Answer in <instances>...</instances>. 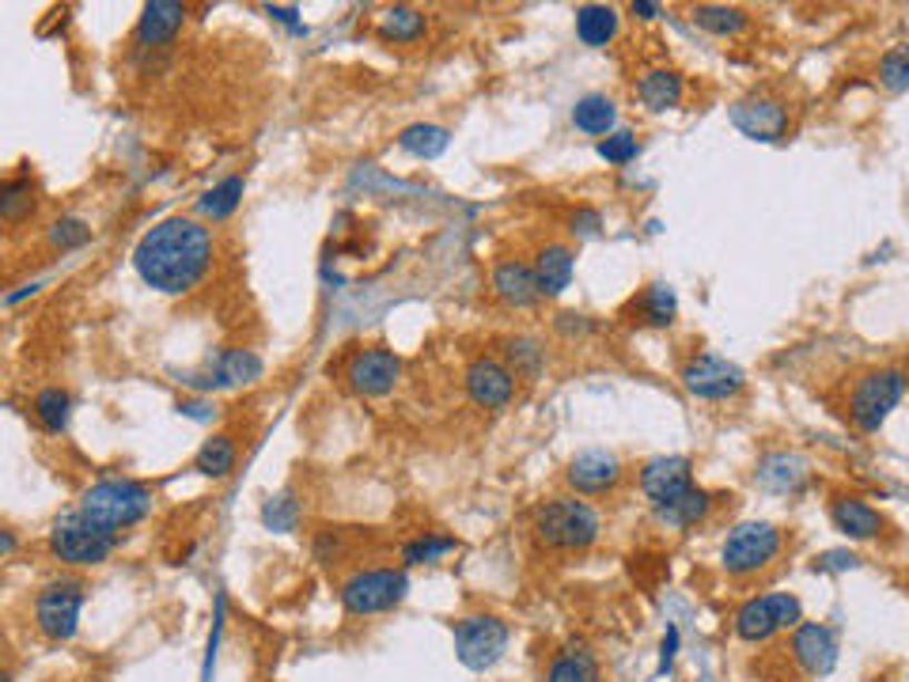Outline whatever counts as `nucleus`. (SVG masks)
I'll return each instance as SVG.
<instances>
[{
    "label": "nucleus",
    "instance_id": "nucleus-48",
    "mask_svg": "<svg viewBox=\"0 0 909 682\" xmlns=\"http://www.w3.org/2000/svg\"><path fill=\"white\" fill-rule=\"evenodd\" d=\"M4 682H12V675H4Z\"/></svg>",
    "mask_w": 909,
    "mask_h": 682
},
{
    "label": "nucleus",
    "instance_id": "nucleus-17",
    "mask_svg": "<svg viewBox=\"0 0 909 682\" xmlns=\"http://www.w3.org/2000/svg\"><path fill=\"white\" fill-rule=\"evenodd\" d=\"M732 121L751 141H781L784 129H789V110L770 96H751L732 107Z\"/></svg>",
    "mask_w": 909,
    "mask_h": 682
},
{
    "label": "nucleus",
    "instance_id": "nucleus-34",
    "mask_svg": "<svg viewBox=\"0 0 909 682\" xmlns=\"http://www.w3.org/2000/svg\"><path fill=\"white\" fill-rule=\"evenodd\" d=\"M34 212V186L27 175H12V179H4L0 186V217L4 224H20L23 217H31Z\"/></svg>",
    "mask_w": 909,
    "mask_h": 682
},
{
    "label": "nucleus",
    "instance_id": "nucleus-13",
    "mask_svg": "<svg viewBox=\"0 0 909 682\" xmlns=\"http://www.w3.org/2000/svg\"><path fill=\"white\" fill-rule=\"evenodd\" d=\"M466 395H471L474 406L482 409H504L515 395V376L504 360L496 357H474L466 364Z\"/></svg>",
    "mask_w": 909,
    "mask_h": 682
},
{
    "label": "nucleus",
    "instance_id": "nucleus-44",
    "mask_svg": "<svg viewBox=\"0 0 909 682\" xmlns=\"http://www.w3.org/2000/svg\"><path fill=\"white\" fill-rule=\"evenodd\" d=\"M599 224H603V220H599V212H595V209H580V212H573V231H576V236H595Z\"/></svg>",
    "mask_w": 909,
    "mask_h": 682
},
{
    "label": "nucleus",
    "instance_id": "nucleus-41",
    "mask_svg": "<svg viewBox=\"0 0 909 682\" xmlns=\"http://www.w3.org/2000/svg\"><path fill=\"white\" fill-rule=\"evenodd\" d=\"M879 80H883V88L890 91H909V50H890L883 53V61H879Z\"/></svg>",
    "mask_w": 909,
    "mask_h": 682
},
{
    "label": "nucleus",
    "instance_id": "nucleus-12",
    "mask_svg": "<svg viewBox=\"0 0 909 682\" xmlns=\"http://www.w3.org/2000/svg\"><path fill=\"white\" fill-rule=\"evenodd\" d=\"M398 376H402V360L387 345H368V349L353 353L349 364H345V379H349V387L364 398L391 395Z\"/></svg>",
    "mask_w": 909,
    "mask_h": 682
},
{
    "label": "nucleus",
    "instance_id": "nucleus-14",
    "mask_svg": "<svg viewBox=\"0 0 909 682\" xmlns=\"http://www.w3.org/2000/svg\"><path fill=\"white\" fill-rule=\"evenodd\" d=\"M789 649H792V660L803 668V675H811V679L830 675V671L838 668V637H833V630L822 622L796 625Z\"/></svg>",
    "mask_w": 909,
    "mask_h": 682
},
{
    "label": "nucleus",
    "instance_id": "nucleus-47",
    "mask_svg": "<svg viewBox=\"0 0 909 682\" xmlns=\"http://www.w3.org/2000/svg\"><path fill=\"white\" fill-rule=\"evenodd\" d=\"M12 550H16V538H12V531H4V557L12 554Z\"/></svg>",
    "mask_w": 909,
    "mask_h": 682
},
{
    "label": "nucleus",
    "instance_id": "nucleus-10",
    "mask_svg": "<svg viewBox=\"0 0 909 682\" xmlns=\"http://www.w3.org/2000/svg\"><path fill=\"white\" fill-rule=\"evenodd\" d=\"M508 649V625L496 614H466L455 622V656L463 668L485 671Z\"/></svg>",
    "mask_w": 909,
    "mask_h": 682
},
{
    "label": "nucleus",
    "instance_id": "nucleus-4",
    "mask_svg": "<svg viewBox=\"0 0 909 682\" xmlns=\"http://www.w3.org/2000/svg\"><path fill=\"white\" fill-rule=\"evenodd\" d=\"M118 535L107 527H99L83 512H65V516L50 527V554L69 569H96L115 554Z\"/></svg>",
    "mask_w": 909,
    "mask_h": 682
},
{
    "label": "nucleus",
    "instance_id": "nucleus-30",
    "mask_svg": "<svg viewBox=\"0 0 909 682\" xmlns=\"http://www.w3.org/2000/svg\"><path fill=\"white\" fill-rule=\"evenodd\" d=\"M633 312L641 315V323L649 326H671L674 315H679V300H674V288L655 281L641 293V300H633Z\"/></svg>",
    "mask_w": 909,
    "mask_h": 682
},
{
    "label": "nucleus",
    "instance_id": "nucleus-6",
    "mask_svg": "<svg viewBox=\"0 0 909 682\" xmlns=\"http://www.w3.org/2000/svg\"><path fill=\"white\" fill-rule=\"evenodd\" d=\"M83 603H88V584L77 581V576H58L34 600V630L46 641H72L80 630Z\"/></svg>",
    "mask_w": 909,
    "mask_h": 682
},
{
    "label": "nucleus",
    "instance_id": "nucleus-9",
    "mask_svg": "<svg viewBox=\"0 0 909 682\" xmlns=\"http://www.w3.org/2000/svg\"><path fill=\"white\" fill-rule=\"evenodd\" d=\"M803 622V606L789 592H773V595H758V600H747L735 611V633L743 641H770L781 630H796Z\"/></svg>",
    "mask_w": 909,
    "mask_h": 682
},
{
    "label": "nucleus",
    "instance_id": "nucleus-36",
    "mask_svg": "<svg viewBox=\"0 0 909 682\" xmlns=\"http://www.w3.org/2000/svg\"><path fill=\"white\" fill-rule=\"evenodd\" d=\"M425 34V16L417 8H391L379 20V39L387 42H417Z\"/></svg>",
    "mask_w": 909,
    "mask_h": 682
},
{
    "label": "nucleus",
    "instance_id": "nucleus-3",
    "mask_svg": "<svg viewBox=\"0 0 909 682\" xmlns=\"http://www.w3.org/2000/svg\"><path fill=\"white\" fill-rule=\"evenodd\" d=\"M80 512L118 535L126 527H137L152 512V490L134 478H102L80 497Z\"/></svg>",
    "mask_w": 909,
    "mask_h": 682
},
{
    "label": "nucleus",
    "instance_id": "nucleus-5",
    "mask_svg": "<svg viewBox=\"0 0 909 682\" xmlns=\"http://www.w3.org/2000/svg\"><path fill=\"white\" fill-rule=\"evenodd\" d=\"M409 595V576L402 569H360L342 584L337 600L345 614L353 619H372V614H387Z\"/></svg>",
    "mask_w": 909,
    "mask_h": 682
},
{
    "label": "nucleus",
    "instance_id": "nucleus-46",
    "mask_svg": "<svg viewBox=\"0 0 909 682\" xmlns=\"http://www.w3.org/2000/svg\"><path fill=\"white\" fill-rule=\"evenodd\" d=\"M269 16H277L280 23H293L296 27V8H269ZM299 31V27H296Z\"/></svg>",
    "mask_w": 909,
    "mask_h": 682
},
{
    "label": "nucleus",
    "instance_id": "nucleus-11",
    "mask_svg": "<svg viewBox=\"0 0 909 682\" xmlns=\"http://www.w3.org/2000/svg\"><path fill=\"white\" fill-rule=\"evenodd\" d=\"M682 387H686L693 398L724 402L747 387V376L732 360L712 357V353H698V357H690L686 364H682Z\"/></svg>",
    "mask_w": 909,
    "mask_h": 682
},
{
    "label": "nucleus",
    "instance_id": "nucleus-8",
    "mask_svg": "<svg viewBox=\"0 0 909 682\" xmlns=\"http://www.w3.org/2000/svg\"><path fill=\"white\" fill-rule=\"evenodd\" d=\"M781 554V531L773 523H739L732 535L720 546V562L732 576H754L762 573L773 557Z\"/></svg>",
    "mask_w": 909,
    "mask_h": 682
},
{
    "label": "nucleus",
    "instance_id": "nucleus-29",
    "mask_svg": "<svg viewBox=\"0 0 909 682\" xmlns=\"http://www.w3.org/2000/svg\"><path fill=\"white\" fill-rule=\"evenodd\" d=\"M712 512V497L705 490H698L693 485L690 493H682L679 501L663 504V508H655V516H660L668 527H693V523H701Z\"/></svg>",
    "mask_w": 909,
    "mask_h": 682
},
{
    "label": "nucleus",
    "instance_id": "nucleus-37",
    "mask_svg": "<svg viewBox=\"0 0 909 682\" xmlns=\"http://www.w3.org/2000/svg\"><path fill=\"white\" fill-rule=\"evenodd\" d=\"M504 357H508L512 376L534 379L542 372V349H539V342H531V338H508L504 342Z\"/></svg>",
    "mask_w": 909,
    "mask_h": 682
},
{
    "label": "nucleus",
    "instance_id": "nucleus-43",
    "mask_svg": "<svg viewBox=\"0 0 909 682\" xmlns=\"http://www.w3.org/2000/svg\"><path fill=\"white\" fill-rule=\"evenodd\" d=\"M674 652H679V630H674V625H668V633H663V644H660V675H668V671H671Z\"/></svg>",
    "mask_w": 909,
    "mask_h": 682
},
{
    "label": "nucleus",
    "instance_id": "nucleus-40",
    "mask_svg": "<svg viewBox=\"0 0 909 682\" xmlns=\"http://www.w3.org/2000/svg\"><path fill=\"white\" fill-rule=\"evenodd\" d=\"M636 152H641V145H636V137L630 134V129H617V134L599 141V156H603L606 164H614V167L633 164Z\"/></svg>",
    "mask_w": 909,
    "mask_h": 682
},
{
    "label": "nucleus",
    "instance_id": "nucleus-42",
    "mask_svg": "<svg viewBox=\"0 0 909 682\" xmlns=\"http://www.w3.org/2000/svg\"><path fill=\"white\" fill-rule=\"evenodd\" d=\"M88 239H91V228L77 217H65L50 228V247H58V250H77Z\"/></svg>",
    "mask_w": 909,
    "mask_h": 682
},
{
    "label": "nucleus",
    "instance_id": "nucleus-16",
    "mask_svg": "<svg viewBox=\"0 0 909 682\" xmlns=\"http://www.w3.org/2000/svg\"><path fill=\"white\" fill-rule=\"evenodd\" d=\"M622 459L614 452H580L573 463H569L565 478L580 493V497H599V493H611L617 482H622Z\"/></svg>",
    "mask_w": 909,
    "mask_h": 682
},
{
    "label": "nucleus",
    "instance_id": "nucleus-31",
    "mask_svg": "<svg viewBox=\"0 0 909 682\" xmlns=\"http://www.w3.org/2000/svg\"><path fill=\"white\" fill-rule=\"evenodd\" d=\"M236 441L231 436L217 433L213 441L201 444L198 459H194V471H201L205 478H228L231 471H236Z\"/></svg>",
    "mask_w": 909,
    "mask_h": 682
},
{
    "label": "nucleus",
    "instance_id": "nucleus-26",
    "mask_svg": "<svg viewBox=\"0 0 909 682\" xmlns=\"http://www.w3.org/2000/svg\"><path fill=\"white\" fill-rule=\"evenodd\" d=\"M617 34V8L611 4H580L576 8V39L584 46H606Z\"/></svg>",
    "mask_w": 909,
    "mask_h": 682
},
{
    "label": "nucleus",
    "instance_id": "nucleus-24",
    "mask_svg": "<svg viewBox=\"0 0 909 682\" xmlns=\"http://www.w3.org/2000/svg\"><path fill=\"white\" fill-rule=\"evenodd\" d=\"M209 387H239V383H255L261 376V360L250 349H224L217 360H209Z\"/></svg>",
    "mask_w": 909,
    "mask_h": 682
},
{
    "label": "nucleus",
    "instance_id": "nucleus-21",
    "mask_svg": "<svg viewBox=\"0 0 909 682\" xmlns=\"http://www.w3.org/2000/svg\"><path fill=\"white\" fill-rule=\"evenodd\" d=\"M573 250L565 243H546L534 258V277H539L542 296H561L573 281Z\"/></svg>",
    "mask_w": 909,
    "mask_h": 682
},
{
    "label": "nucleus",
    "instance_id": "nucleus-20",
    "mask_svg": "<svg viewBox=\"0 0 909 682\" xmlns=\"http://www.w3.org/2000/svg\"><path fill=\"white\" fill-rule=\"evenodd\" d=\"M830 520H833V527H838L841 535L857 538V542L860 538H876L879 531H883V516H879V512L860 497H838L830 504Z\"/></svg>",
    "mask_w": 909,
    "mask_h": 682
},
{
    "label": "nucleus",
    "instance_id": "nucleus-15",
    "mask_svg": "<svg viewBox=\"0 0 909 682\" xmlns=\"http://www.w3.org/2000/svg\"><path fill=\"white\" fill-rule=\"evenodd\" d=\"M641 490L644 497L652 501V508H663V504L679 501L682 493L693 490L690 459H682V455H660V459H652L641 471Z\"/></svg>",
    "mask_w": 909,
    "mask_h": 682
},
{
    "label": "nucleus",
    "instance_id": "nucleus-33",
    "mask_svg": "<svg viewBox=\"0 0 909 682\" xmlns=\"http://www.w3.org/2000/svg\"><path fill=\"white\" fill-rule=\"evenodd\" d=\"M693 23H698L701 31L717 34V39H732V34H739L747 27V12L728 4H701L693 8Z\"/></svg>",
    "mask_w": 909,
    "mask_h": 682
},
{
    "label": "nucleus",
    "instance_id": "nucleus-27",
    "mask_svg": "<svg viewBox=\"0 0 909 682\" xmlns=\"http://www.w3.org/2000/svg\"><path fill=\"white\" fill-rule=\"evenodd\" d=\"M614 121H617L614 99H606V96H584V99H576V107H573V126L580 129V134L611 137Z\"/></svg>",
    "mask_w": 909,
    "mask_h": 682
},
{
    "label": "nucleus",
    "instance_id": "nucleus-1",
    "mask_svg": "<svg viewBox=\"0 0 909 682\" xmlns=\"http://www.w3.org/2000/svg\"><path fill=\"white\" fill-rule=\"evenodd\" d=\"M140 281L164 296H186L213 266V231L190 217H167L140 236L134 250Z\"/></svg>",
    "mask_w": 909,
    "mask_h": 682
},
{
    "label": "nucleus",
    "instance_id": "nucleus-7",
    "mask_svg": "<svg viewBox=\"0 0 909 682\" xmlns=\"http://www.w3.org/2000/svg\"><path fill=\"white\" fill-rule=\"evenodd\" d=\"M906 395V376L898 368H879L868 372L864 379L857 383L849 398V417L860 433H879L883 422L895 414V406Z\"/></svg>",
    "mask_w": 909,
    "mask_h": 682
},
{
    "label": "nucleus",
    "instance_id": "nucleus-25",
    "mask_svg": "<svg viewBox=\"0 0 909 682\" xmlns=\"http://www.w3.org/2000/svg\"><path fill=\"white\" fill-rule=\"evenodd\" d=\"M803 478H808V463H803L800 455L777 452L758 463V482L773 493H796L803 485Z\"/></svg>",
    "mask_w": 909,
    "mask_h": 682
},
{
    "label": "nucleus",
    "instance_id": "nucleus-45",
    "mask_svg": "<svg viewBox=\"0 0 909 682\" xmlns=\"http://www.w3.org/2000/svg\"><path fill=\"white\" fill-rule=\"evenodd\" d=\"M630 12L641 16V20H655V16H660V4H649V0H641V4H633Z\"/></svg>",
    "mask_w": 909,
    "mask_h": 682
},
{
    "label": "nucleus",
    "instance_id": "nucleus-23",
    "mask_svg": "<svg viewBox=\"0 0 909 682\" xmlns=\"http://www.w3.org/2000/svg\"><path fill=\"white\" fill-rule=\"evenodd\" d=\"M686 96V83L674 69H652L636 80V99L644 102L649 110H674Z\"/></svg>",
    "mask_w": 909,
    "mask_h": 682
},
{
    "label": "nucleus",
    "instance_id": "nucleus-35",
    "mask_svg": "<svg viewBox=\"0 0 909 682\" xmlns=\"http://www.w3.org/2000/svg\"><path fill=\"white\" fill-rule=\"evenodd\" d=\"M243 190H247V182H243V175H231V179L217 182V186H213V190L201 198V212H205V217H213V220H228L231 212L239 209Z\"/></svg>",
    "mask_w": 909,
    "mask_h": 682
},
{
    "label": "nucleus",
    "instance_id": "nucleus-38",
    "mask_svg": "<svg viewBox=\"0 0 909 682\" xmlns=\"http://www.w3.org/2000/svg\"><path fill=\"white\" fill-rule=\"evenodd\" d=\"M261 523H266L269 531H296V523H299V504L293 493H280V497H269L266 501V508H261Z\"/></svg>",
    "mask_w": 909,
    "mask_h": 682
},
{
    "label": "nucleus",
    "instance_id": "nucleus-32",
    "mask_svg": "<svg viewBox=\"0 0 909 682\" xmlns=\"http://www.w3.org/2000/svg\"><path fill=\"white\" fill-rule=\"evenodd\" d=\"M34 417H39V425L46 428V433H65L69 428V417H72V398H69V391H61V387H46L34 395Z\"/></svg>",
    "mask_w": 909,
    "mask_h": 682
},
{
    "label": "nucleus",
    "instance_id": "nucleus-28",
    "mask_svg": "<svg viewBox=\"0 0 909 682\" xmlns=\"http://www.w3.org/2000/svg\"><path fill=\"white\" fill-rule=\"evenodd\" d=\"M447 129L444 126H433V121H417V126H406L398 134V148L409 156H417V160H436L439 152L447 148Z\"/></svg>",
    "mask_w": 909,
    "mask_h": 682
},
{
    "label": "nucleus",
    "instance_id": "nucleus-19",
    "mask_svg": "<svg viewBox=\"0 0 909 682\" xmlns=\"http://www.w3.org/2000/svg\"><path fill=\"white\" fill-rule=\"evenodd\" d=\"M493 293L508 307H531L542 296V288L539 277H534V266L520 258H504L493 266Z\"/></svg>",
    "mask_w": 909,
    "mask_h": 682
},
{
    "label": "nucleus",
    "instance_id": "nucleus-22",
    "mask_svg": "<svg viewBox=\"0 0 909 682\" xmlns=\"http://www.w3.org/2000/svg\"><path fill=\"white\" fill-rule=\"evenodd\" d=\"M546 682H603L599 660L587 644H565L546 668Z\"/></svg>",
    "mask_w": 909,
    "mask_h": 682
},
{
    "label": "nucleus",
    "instance_id": "nucleus-39",
    "mask_svg": "<svg viewBox=\"0 0 909 682\" xmlns=\"http://www.w3.org/2000/svg\"><path fill=\"white\" fill-rule=\"evenodd\" d=\"M452 550H458L455 538H447V535H425V538H417V542H409V546H406V562L409 565H433V562H439V557L452 554Z\"/></svg>",
    "mask_w": 909,
    "mask_h": 682
},
{
    "label": "nucleus",
    "instance_id": "nucleus-18",
    "mask_svg": "<svg viewBox=\"0 0 909 682\" xmlns=\"http://www.w3.org/2000/svg\"><path fill=\"white\" fill-rule=\"evenodd\" d=\"M186 23V4H175V0H152L145 4L137 23V46L140 50H159V46H171L178 39Z\"/></svg>",
    "mask_w": 909,
    "mask_h": 682
},
{
    "label": "nucleus",
    "instance_id": "nucleus-2",
    "mask_svg": "<svg viewBox=\"0 0 909 682\" xmlns=\"http://www.w3.org/2000/svg\"><path fill=\"white\" fill-rule=\"evenodd\" d=\"M534 538L557 554H580L599 538V512L576 497H554L534 512Z\"/></svg>",
    "mask_w": 909,
    "mask_h": 682
}]
</instances>
